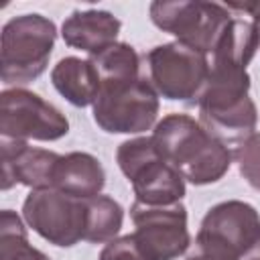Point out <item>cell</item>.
<instances>
[{
	"label": "cell",
	"instance_id": "obj_1",
	"mask_svg": "<svg viewBox=\"0 0 260 260\" xmlns=\"http://www.w3.org/2000/svg\"><path fill=\"white\" fill-rule=\"evenodd\" d=\"M162 158L193 185L219 181L234 160L232 150L187 114L165 116L152 132Z\"/></svg>",
	"mask_w": 260,
	"mask_h": 260
},
{
	"label": "cell",
	"instance_id": "obj_2",
	"mask_svg": "<svg viewBox=\"0 0 260 260\" xmlns=\"http://www.w3.org/2000/svg\"><path fill=\"white\" fill-rule=\"evenodd\" d=\"M57 39V26L43 14H20L2 28V67L4 85H24L35 81L49 65Z\"/></svg>",
	"mask_w": 260,
	"mask_h": 260
},
{
	"label": "cell",
	"instance_id": "obj_3",
	"mask_svg": "<svg viewBox=\"0 0 260 260\" xmlns=\"http://www.w3.org/2000/svg\"><path fill=\"white\" fill-rule=\"evenodd\" d=\"M260 240V215L246 201L213 205L197 232V252L207 260H242Z\"/></svg>",
	"mask_w": 260,
	"mask_h": 260
},
{
	"label": "cell",
	"instance_id": "obj_4",
	"mask_svg": "<svg viewBox=\"0 0 260 260\" xmlns=\"http://www.w3.org/2000/svg\"><path fill=\"white\" fill-rule=\"evenodd\" d=\"M158 116V93L144 77L102 85L93 102L95 124L110 134H138L148 130Z\"/></svg>",
	"mask_w": 260,
	"mask_h": 260
},
{
	"label": "cell",
	"instance_id": "obj_5",
	"mask_svg": "<svg viewBox=\"0 0 260 260\" xmlns=\"http://www.w3.org/2000/svg\"><path fill=\"white\" fill-rule=\"evenodd\" d=\"M148 12L156 28L173 35L179 43H185L203 53L213 51L219 35L232 20L228 6L203 0H158L150 4Z\"/></svg>",
	"mask_w": 260,
	"mask_h": 260
},
{
	"label": "cell",
	"instance_id": "obj_6",
	"mask_svg": "<svg viewBox=\"0 0 260 260\" xmlns=\"http://www.w3.org/2000/svg\"><path fill=\"white\" fill-rule=\"evenodd\" d=\"M146 59L156 93L173 102H191L201 95L209 77L207 53L173 41L154 47Z\"/></svg>",
	"mask_w": 260,
	"mask_h": 260
},
{
	"label": "cell",
	"instance_id": "obj_7",
	"mask_svg": "<svg viewBox=\"0 0 260 260\" xmlns=\"http://www.w3.org/2000/svg\"><path fill=\"white\" fill-rule=\"evenodd\" d=\"M22 217L47 242L71 248L85 240L87 203L57 189H35L22 203Z\"/></svg>",
	"mask_w": 260,
	"mask_h": 260
},
{
	"label": "cell",
	"instance_id": "obj_8",
	"mask_svg": "<svg viewBox=\"0 0 260 260\" xmlns=\"http://www.w3.org/2000/svg\"><path fill=\"white\" fill-rule=\"evenodd\" d=\"M69 132L65 114L41 95L12 87L0 93V134L18 140H59Z\"/></svg>",
	"mask_w": 260,
	"mask_h": 260
},
{
	"label": "cell",
	"instance_id": "obj_9",
	"mask_svg": "<svg viewBox=\"0 0 260 260\" xmlns=\"http://www.w3.org/2000/svg\"><path fill=\"white\" fill-rule=\"evenodd\" d=\"M130 217L136 225L132 236L148 260H175L187 252L191 236L187 230L185 205L175 203L156 207L134 201Z\"/></svg>",
	"mask_w": 260,
	"mask_h": 260
},
{
	"label": "cell",
	"instance_id": "obj_10",
	"mask_svg": "<svg viewBox=\"0 0 260 260\" xmlns=\"http://www.w3.org/2000/svg\"><path fill=\"white\" fill-rule=\"evenodd\" d=\"M2 191H8L16 183L35 189L53 187V171L61 154L45 148H32L26 140L2 136Z\"/></svg>",
	"mask_w": 260,
	"mask_h": 260
},
{
	"label": "cell",
	"instance_id": "obj_11",
	"mask_svg": "<svg viewBox=\"0 0 260 260\" xmlns=\"http://www.w3.org/2000/svg\"><path fill=\"white\" fill-rule=\"evenodd\" d=\"M120 28L122 22L112 12L87 8L73 10L65 18V22L61 24V37L69 47L85 51L91 57H95L108 47L116 45Z\"/></svg>",
	"mask_w": 260,
	"mask_h": 260
},
{
	"label": "cell",
	"instance_id": "obj_12",
	"mask_svg": "<svg viewBox=\"0 0 260 260\" xmlns=\"http://www.w3.org/2000/svg\"><path fill=\"white\" fill-rule=\"evenodd\" d=\"M106 185V171L102 162L89 152L61 154L53 171V187L77 199H91L102 193Z\"/></svg>",
	"mask_w": 260,
	"mask_h": 260
},
{
	"label": "cell",
	"instance_id": "obj_13",
	"mask_svg": "<svg viewBox=\"0 0 260 260\" xmlns=\"http://www.w3.org/2000/svg\"><path fill=\"white\" fill-rule=\"evenodd\" d=\"M130 183H132L136 201L144 205H156V207L175 205V203H181L185 195V179L165 158L150 162Z\"/></svg>",
	"mask_w": 260,
	"mask_h": 260
},
{
	"label": "cell",
	"instance_id": "obj_14",
	"mask_svg": "<svg viewBox=\"0 0 260 260\" xmlns=\"http://www.w3.org/2000/svg\"><path fill=\"white\" fill-rule=\"evenodd\" d=\"M51 81L55 89L77 108L93 106L100 93V75L89 59H61L51 71Z\"/></svg>",
	"mask_w": 260,
	"mask_h": 260
},
{
	"label": "cell",
	"instance_id": "obj_15",
	"mask_svg": "<svg viewBox=\"0 0 260 260\" xmlns=\"http://www.w3.org/2000/svg\"><path fill=\"white\" fill-rule=\"evenodd\" d=\"M89 61L100 75V87L126 83L140 77V57L128 43H116L100 55L89 57Z\"/></svg>",
	"mask_w": 260,
	"mask_h": 260
},
{
	"label": "cell",
	"instance_id": "obj_16",
	"mask_svg": "<svg viewBox=\"0 0 260 260\" xmlns=\"http://www.w3.org/2000/svg\"><path fill=\"white\" fill-rule=\"evenodd\" d=\"M85 203H87L85 240L91 244H102V242L114 240L124 221L122 205L108 195H98V197L85 199Z\"/></svg>",
	"mask_w": 260,
	"mask_h": 260
},
{
	"label": "cell",
	"instance_id": "obj_17",
	"mask_svg": "<svg viewBox=\"0 0 260 260\" xmlns=\"http://www.w3.org/2000/svg\"><path fill=\"white\" fill-rule=\"evenodd\" d=\"M0 260H49L28 244L26 228L12 209L0 213Z\"/></svg>",
	"mask_w": 260,
	"mask_h": 260
},
{
	"label": "cell",
	"instance_id": "obj_18",
	"mask_svg": "<svg viewBox=\"0 0 260 260\" xmlns=\"http://www.w3.org/2000/svg\"><path fill=\"white\" fill-rule=\"evenodd\" d=\"M158 158H162V154L152 136H138V138L126 140L116 150L118 167L128 181H132L140 171H144L150 162Z\"/></svg>",
	"mask_w": 260,
	"mask_h": 260
},
{
	"label": "cell",
	"instance_id": "obj_19",
	"mask_svg": "<svg viewBox=\"0 0 260 260\" xmlns=\"http://www.w3.org/2000/svg\"><path fill=\"white\" fill-rule=\"evenodd\" d=\"M232 154L246 183L252 189L260 191V132H254L248 138H244L232 150Z\"/></svg>",
	"mask_w": 260,
	"mask_h": 260
},
{
	"label": "cell",
	"instance_id": "obj_20",
	"mask_svg": "<svg viewBox=\"0 0 260 260\" xmlns=\"http://www.w3.org/2000/svg\"><path fill=\"white\" fill-rule=\"evenodd\" d=\"M98 260H148V258L138 248L134 236L132 234H126L122 238L110 240L104 246V250L100 252V258Z\"/></svg>",
	"mask_w": 260,
	"mask_h": 260
},
{
	"label": "cell",
	"instance_id": "obj_21",
	"mask_svg": "<svg viewBox=\"0 0 260 260\" xmlns=\"http://www.w3.org/2000/svg\"><path fill=\"white\" fill-rule=\"evenodd\" d=\"M228 8H234V10H240V12H248L252 16V22L260 35V0L258 2H230Z\"/></svg>",
	"mask_w": 260,
	"mask_h": 260
},
{
	"label": "cell",
	"instance_id": "obj_22",
	"mask_svg": "<svg viewBox=\"0 0 260 260\" xmlns=\"http://www.w3.org/2000/svg\"><path fill=\"white\" fill-rule=\"evenodd\" d=\"M248 260H260V240L254 244V248L248 252Z\"/></svg>",
	"mask_w": 260,
	"mask_h": 260
},
{
	"label": "cell",
	"instance_id": "obj_23",
	"mask_svg": "<svg viewBox=\"0 0 260 260\" xmlns=\"http://www.w3.org/2000/svg\"><path fill=\"white\" fill-rule=\"evenodd\" d=\"M187 260H207V258H205V256H201L199 252H195V254H191Z\"/></svg>",
	"mask_w": 260,
	"mask_h": 260
}]
</instances>
